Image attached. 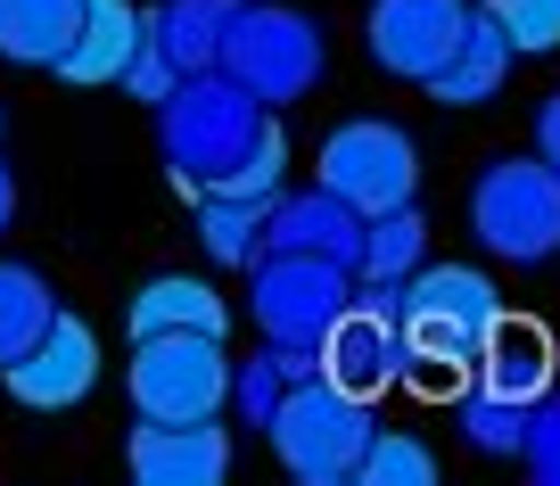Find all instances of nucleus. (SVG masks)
<instances>
[{"label":"nucleus","mask_w":560,"mask_h":486,"mask_svg":"<svg viewBox=\"0 0 560 486\" xmlns=\"http://www.w3.org/2000/svg\"><path fill=\"white\" fill-rule=\"evenodd\" d=\"M50 313H58L50 280H42L34 264H9V256H0V371H9L42 331H50Z\"/></svg>","instance_id":"5701e85b"},{"label":"nucleus","mask_w":560,"mask_h":486,"mask_svg":"<svg viewBox=\"0 0 560 486\" xmlns=\"http://www.w3.org/2000/svg\"><path fill=\"white\" fill-rule=\"evenodd\" d=\"M454 420H462V437H470L478 453H520V437H527V404L494 396V387H478V380H462Z\"/></svg>","instance_id":"b1692460"},{"label":"nucleus","mask_w":560,"mask_h":486,"mask_svg":"<svg viewBox=\"0 0 560 486\" xmlns=\"http://www.w3.org/2000/svg\"><path fill=\"white\" fill-rule=\"evenodd\" d=\"M462 25H470V0H371L363 50H371V67L396 74V83H429V74L454 58Z\"/></svg>","instance_id":"9d476101"},{"label":"nucleus","mask_w":560,"mask_h":486,"mask_svg":"<svg viewBox=\"0 0 560 486\" xmlns=\"http://www.w3.org/2000/svg\"><path fill=\"white\" fill-rule=\"evenodd\" d=\"M347 297H354V264L298 256V247H264L247 264V313L280 347H322V331L347 313Z\"/></svg>","instance_id":"6e6552de"},{"label":"nucleus","mask_w":560,"mask_h":486,"mask_svg":"<svg viewBox=\"0 0 560 486\" xmlns=\"http://www.w3.org/2000/svg\"><path fill=\"white\" fill-rule=\"evenodd\" d=\"M9 223H18V182H9V165H0V240H9Z\"/></svg>","instance_id":"7c9ffc66"},{"label":"nucleus","mask_w":560,"mask_h":486,"mask_svg":"<svg viewBox=\"0 0 560 486\" xmlns=\"http://www.w3.org/2000/svg\"><path fill=\"white\" fill-rule=\"evenodd\" d=\"M0 132H9V107H0Z\"/></svg>","instance_id":"2f4dec72"},{"label":"nucleus","mask_w":560,"mask_h":486,"mask_svg":"<svg viewBox=\"0 0 560 486\" xmlns=\"http://www.w3.org/2000/svg\"><path fill=\"white\" fill-rule=\"evenodd\" d=\"M264 116H272V107H264L247 83H231L223 67L182 74L174 100H158V149H165L174 190H190V198L214 190V182L247 157V140L264 132Z\"/></svg>","instance_id":"f03ea898"},{"label":"nucleus","mask_w":560,"mask_h":486,"mask_svg":"<svg viewBox=\"0 0 560 486\" xmlns=\"http://www.w3.org/2000/svg\"><path fill=\"white\" fill-rule=\"evenodd\" d=\"M214 67L231 83H247L264 107H289L330 74V25L314 9H289V0H240Z\"/></svg>","instance_id":"7ed1b4c3"},{"label":"nucleus","mask_w":560,"mask_h":486,"mask_svg":"<svg viewBox=\"0 0 560 486\" xmlns=\"http://www.w3.org/2000/svg\"><path fill=\"white\" fill-rule=\"evenodd\" d=\"M354 478H363V486H429V478H438V453L420 445L412 429H371Z\"/></svg>","instance_id":"a878e982"},{"label":"nucleus","mask_w":560,"mask_h":486,"mask_svg":"<svg viewBox=\"0 0 560 486\" xmlns=\"http://www.w3.org/2000/svg\"><path fill=\"white\" fill-rule=\"evenodd\" d=\"M536 157H544V165L560 174V91H552V100L536 107Z\"/></svg>","instance_id":"c756f323"},{"label":"nucleus","mask_w":560,"mask_h":486,"mask_svg":"<svg viewBox=\"0 0 560 486\" xmlns=\"http://www.w3.org/2000/svg\"><path fill=\"white\" fill-rule=\"evenodd\" d=\"M264 247H298V256H330V264H354L363 256V215L347 207L338 190H280L272 215H264Z\"/></svg>","instance_id":"ddd939ff"},{"label":"nucleus","mask_w":560,"mask_h":486,"mask_svg":"<svg viewBox=\"0 0 560 486\" xmlns=\"http://www.w3.org/2000/svg\"><path fill=\"white\" fill-rule=\"evenodd\" d=\"M511 34H503V18H494V0L487 9H470V25H462V42H454V58H445L438 74H429V100L438 107H487L494 91H503V74H511Z\"/></svg>","instance_id":"dca6fc26"},{"label":"nucleus","mask_w":560,"mask_h":486,"mask_svg":"<svg viewBox=\"0 0 560 486\" xmlns=\"http://www.w3.org/2000/svg\"><path fill=\"white\" fill-rule=\"evenodd\" d=\"M231 9L240 0H158V9H140V25H149V50L174 58V74H207L223 58Z\"/></svg>","instance_id":"a211bd4d"},{"label":"nucleus","mask_w":560,"mask_h":486,"mask_svg":"<svg viewBox=\"0 0 560 486\" xmlns=\"http://www.w3.org/2000/svg\"><path fill=\"white\" fill-rule=\"evenodd\" d=\"M214 190H223V198H264V207L289 190V132H280V116H264V132L247 140V157L214 182Z\"/></svg>","instance_id":"393cba45"},{"label":"nucleus","mask_w":560,"mask_h":486,"mask_svg":"<svg viewBox=\"0 0 560 486\" xmlns=\"http://www.w3.org/2000/svg\"><path fill=\"white\" fill-rule=\"evenodd\" d=\"M0 380H9V396H18L25 413H74V404L100 387V331H91L83 313L58 305L50 331H42L18 363L0 371Z\"/></svg>","instance_id":"9b49d317"},{"label":"nucleus","mask_w":560,"mask_h":486,"mask_svg":"<svg viewBox=\"0 0 560 486\" xmlns=\"http://www.w3.org/2000/svg\"><path fill=\"white\" fill-rule=\"evenodd\" d=\"M298 380H314V347H280V338H264L247 363H231V404H223V413L240 420V429H264Z\"/></svg>","instance_id":"6ab92c4d"},{"label":"nucleus","mask_w":560,"mask_h":486,"mask_svg":"<svg viewBox=\"0 0 560 486\" xmlns=\"http://www.w3.org/2000/svg\"><path fill=\"white\" fill-rule=\"evenodd\" d=\"M314 371L347 396L380 404L387 387L404 380V280H363L354 273V297L314 347Z\"/></svg>","instance_id":"0eeeda50"},{"label":"nucleus","mask_w":560,"mask_h":486,"mask_svg":"<svg viewBox=\"0 0 560 486\" xmlns=\"http://www.w3.org/2000/svg\"><path fill=\"white\" fill-rule=\"evenodd\" d=\"M503 313H511L503 289L478 264H420L404 280V371L462 396V380H470L478 347H487V331Z\"/></svg>","instance_id":"f257e3e1"},{"label":"nucleus","mask_w":560,"mask_h":486,"mask_svg":"<svg viewBox=\"0 0 560 486\" xmlns=\"http://www.w3.org/2000/svg\"><path fill=\"white\" fill-rule=\"evenodd\" d=\"M74 25H83V0H0V58H9V67H50L58 74Z\"/></svg>","instance_id":"aec40b11"},{"label":"nucleus","mask_w":560,"mask_h":486,"mask_svg":"<svg viewBox=\"0 0 560 486\" xmlns=\"http://www.w3.org/2000/svg\"><path fill=\"white\" fill-rule=\"evenodd\" d=\"M124 396H132V420H214L231 404V338L207 331L132 338Z\"/></svg>","instance_id":"39448f33"},{"label":"nucleus","mask_w":560,"mask_h":486,"mask_svg":"<svg viewBox=\"0 0 560 486\" xmlns=\"http://www.w3.org/2000/svg\"><path fill=\"white\" fill-rule=\"evenodd\" d=\"M420 264H429V215H420V198H404L387 215H363V256H354L363 280H412Z\"/></svg>","instance_id":"412c9836"},{"label":"nucleus","mask_w":560,"mask_h":486,"mask_svg":"<svg viewBox=\"0 0 560 486\" xmlns=\"http://www.w3.org/2000/svg\"><path fill=\"white\" fill-rule=\"evenodd\" d=\"M371 429H380V404L330 387L322 371H314V380H298L289 396H280V413L264 420L280 470H289L298 486H347L354 462H363V445H371Z\"/></svg>","instance_id":"20e7f679"},{"label":"nucleus","mask_w":560,"mask_h":486,"mask_svg":"<svg viewBox=\"0 0 560 486\" xmlns=\"http://www.w3.org/2000/svg\"><path fill=\"white\" fill-rule=\"evenodd\" d=\"M520 462H527V478L560 486V387H552L544 404H527V437H520Z\"/></svg>","instance_id":"cd10ccee"},{"label":"nucleus","mask_w":560,"mask_h":486,"mask_svg":"<svg viewBox=\"0 0 560 486\" xmlns=\"http://www.w3.org/2000/svg\"><path fill=\"white\" fill-rule=\"evenodd\" d=\"M470 231L503 264H544L560 256V174L544 157H494L470 182Z\"/></svg>","instance_id":"423d86ee"},{"label":"nucleus","mask_w":560,"mask_h":486,"mask_svg":"<svg viewBox=\"0 0 560 486\" xmlns=\"http://www.w3.org/2000/svg\"><path fill=\"white\" fill-rule=\"evenodd\" d=\"M124 470L140 486H214L231 478V429L214 420H140L132 445H124Z\"/></svg>","instance_id":"f8f14e48"},{"label":"nucleus","mask_w":560,"mask_h":486,"mask_svg":"<svg viewBox=\"0 0 560 486\" xmlns=\"http://www.w3.org/2000/svg\"><path fill=\"white\" fill-rule=\"evenodd\" d=\"M494 18H503V34H511L520 58H552L560 50V0H494Z\"/></svg>","instance_id":"bb28decb"},{"label":"nucleus","mask_w":560,"mask_h":486,"mask_svg":"<svg viewBox=\"0 0 560 486\" xmlns=\"http://www.w3.org/2000/svg\"><path fill=\"white\" fill-rule=\"evenodd\" d=\"M264 198H223V190H198V240L223 273H247L264 256Z\"/></svg>","instance_id":"4be33fe9"},{"label":"nucleus","mask_w":560,"mask_h":486,"mask_svg":"<svg viewBox=\"0 0 560 486\" xmlns=\"http://www.w3.org/2000/svg\"><path fill=\"white\" fill-rule=\"evenodd\" d=\"M140 42H149L140 0H83V25H74L58 74H67V83H83V91H107V83H124V67L140 58Z\"/></svg>","instance_id":"2eb2a0df"},{"label":"nucleus","mask_w":560,"mask_h":486,"mask_svg":"<svg viewBox=\"0 0 560 486\" xmlns=\"http://www.w3.org/2000/svg\"><path fill=\"white\" fill-rule=\"evenodd\" d=\"M314 182L338 190L354 215H387V207H404V198H420V149H412V132L387 124V116H347L322 140Z\"/></svg>","instance_id":"1a4fd4ad"},{"label":"nucleus","mask_w":560,"mask_h":486,"mask_svg":"<svg viewBox=\"0 0 560 486\" xmlns=\"http://www.w3.org/2000/svg\"><path fill=\"white\" fill-rule=\"evenodd\" d=\"M158 331H207V338H231V305L214 280L198 273H158L140 280L132 305H124V338H158Z\"/></svg>","instance_id":"f3484780"},{"label":"nucleus","mask_w":560,"mask_h":486,"mask_svg":"<svg viewBox=\"0 0 560 486\" xmlns=\"http://www.w3.org/2000/svg\"><path fill=\"white\" fill-rule=\"evenodd\" d=\"M174 83H182V74H174V58H158V50H149V42H140V58H132V67H124V91L158 107V100H174Z\"/></svg>","instance_id":"c85d7f7f"},{"label":"nucleus","mask_w":560,"mask_h":486,"mask_svg":"<svg viewBox=\"0 0 560 486\" xmlns=\"http://www.w3.org/2000/svg\"><path fill=\"white\" fill-rule=\"evenodd\" d=\"M470 380L494 387V396H511V404H544V396L560 387V347H552V331H536V322L503 313V322L487 331V347H478Z\"/></svg>","instance_id":"4468645a"}]
</instances>
